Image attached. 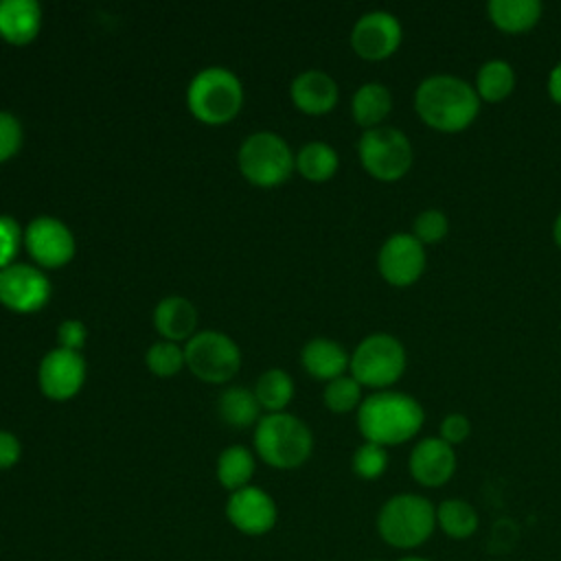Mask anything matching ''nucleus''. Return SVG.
Wrapping results in <instances>:
<instances>
[{
    "label": "nucleus",
    "instance_id": "obj_14",
    "mask_svg": "<svg viewBox=\"0 0 561 561\" xmlns=\"http://www.w3.org/2000/svg\"><path fill=\"white\" fill-rule=\"evenodd\" d=\"M401 37V24L392 13L370 11L355 22L351 31V46L362 59L381 61L399 48Z\"/></svg>",
    "mask_w": 561,
    "mask_h": 561
},
{
    "label": "nucleus",
    "instance_id": "obj_18",
    "mask_svg": "<svg viewBox=\"0 0 561 561\" xmlns=\"http://www.w3.org/2000/svg\"><path fill=\"white\" fill-rule=\"evenodd\" d=\"M42 28V9L35 0L0 2V37L13 46L31 44Z\"/></svg>",
    "mask_w": 561,
    "mask_h": 561
},
{
    "label": "nucleus",
    "instance_id": "obj_30",
    "mask_svg": "<svg viewBox=\"0 0 561 561\" xmlns=\"http://www.w3.org/2000/svg\"><path fill=\"white\" fill-rule=\"evenodd\" d=\"M147 368L158 377H173L182 370L184 362V348H180L175 342H156L147 348L145 355Z\"/></svg>",
    "mask_w": 561,
    "mask_h": 561
},
{
    "label": "nucleus",
    "instance_id": "obj_8",
    "mask_svg": "<svg viewBox=\"0 0 561 561\" xmlns=\"http://www.w3.org/2000/svg\"><path fill=\"white\" fill-rule=\"evenodd\" d=\"M186 368L206 383L230 381L241 366V351L232 337L221 331H199L184 346Z\"/></svg>",
    "mask_w": 561,
    "mask_h": 561
},
{
    "label": "nucleus",
    "instance_id": "obj_31",
    "mask_svg": "<svg viewBox=\"0 0 561 561\" xmlns=\"http://www.w3.org/2000/svg\"><path fill=\"white\" fill-rule=\"evenodd\" d=\"M388 467V454L386 447L377 443H364L353 454V471L364 480L379 478Z\"/></svg>",
    "mask_w": 561,
    "mask_h": 561
},
{
    "label": "nucleus",
    "instance_id": "obj_34",
    "mask_svg": "<svg viewBox=\"0 0 561 561\" xmlns=\"http://www.w3.org/2000/svg\"><path fill=\"white\" fill-rule=\"evenodd\" d=\"M22 138L24 131L20 121L13 114L0 110V164L11 160L20 151Z\"/></svg>",
    "mask_w": 561,
    "mask_h": 561
},
{
    "label": "nucleus",
    "instance_id": "obj_5",
    "mask_svg": "<svg viewBox=\"0 0 561 561\" xmlns=\"http://www.w3.org/2000/svg\"><path fill=\"white\" fill-rule=\"evenodd\" d=\"M436 526V508L430 500L401 493L390 497L379 515H377V530L381 539L394 548H414L423 543Z\"/></svg>",
    "mask_w": 561,
    "mask_h": 561
},
{
    "label": "nucleus",
    "instance_id": "obj_39",
    "mask_svg": "<svg viewBox=\"0 0 561 561\" xmlns=\"http://www.w3.org/2000/svg\"><path fill=\"white\" fill-rule=\"evenodd\" d=\"M552 237H554L557 245L561 248V213H559V215H557V219H554V226H552Z\"/></svg>",
    "mask_w": 561,
    "mask_h": 561
},
{
    "label": "nucleus",
    "instance_id": "obj_24",
    "mask_svg": "<svg viewBox=\"0 0 561 561\" xmlns=\"http://www.w3.org/2000/svg\"><path fill=\"white\" fill-rule=\"evenodd\" d=\"M254 476V456L243 445L226 447L217 458V480L224 489L239 491L250 484Z\"/></svg>",
    "mask_w": 561,
    "mask_h": 561
},
{
    "label": "nucleus",
    "instance_id": "obj_41",
    "mask_svg": "<svg viewBox=\"0 0 561 561\" xmlns=\"http://www.w3.org/2000/svg\"><path fill=\"white\" fill-rule=\"evenodd\" d=\"M370 561H377V559H370Z\"/></svg>",
    "mask_w": 561,
    "mask_h": 561
},
{
    "label": "nucleus",
    "instance_id": "obj_13",
    "mask_svg": "<svg viewBox=\"0 0 561 561\" xmlns=\"http://www.w3.org/2000/svg\"><path fill=\"white\" fill-rule=\"evenodd\" d=\"M85 381V359L81 353L53 348L46 353L37 368V383L44 397L53 401H68L72 399Z\"/></svg>",
    "mask_w": 561,
    "mask_h": 561
},
{
    "label": "nucleus",
    "instance_id": "obj_2",
    "mask_svg": "<svg viewBox=\"0 0 561 561\" xmlns=\"http://www.w3.org/2000/svg\"><path fill=\"white\" fill-rule=\"evenodd\" d=\"M425 412L421 403L394 390H377L357 408V427L368 443L381 447L410 440L423 425Z\"/></svg>",
    "mask_w": 561,
    "mask_h": 561
},
{
    "label": "nucleus",
    "instance_id": "obj_11",
    "mask_svg": "<svg viewBox=\"0 0 561 561\" xmlns=\"http://www.w3.org/2000/svg\"><path fill=\"white\" fill-rule=\"evenodd\" d=\"M24 245L37 267L44 270L64 267L77 250L70 228L55 217H35L24 230Z\"/></svg>",
    "mask_w": 561,
    "mask_h": 561
},
{
    "label": "nucleus",
    "instance_id": "obj_16",
    "mask_svg": "<svg viewBox=\"0 0 561 561\" xmlns=\"http://www.w3.org/2000/svg\"><path fill=\"white\" fill-rule=\"evenodd\" d=\"M456 471V454L443 438L430 436L414 445L410 454V473L423 486H440Z\"/></svg>",
    "mask_w": 561,
    "mask_h": 561
},
{
    "label": "nucleus",
    "instance_id": "obj_40",
    "mask_svg": "<svg viewBox=\"0 0 561 561\" xmlns=\"http://www.w3.org/2000/svg\"><path fill=\"white\" fill-rule=\"evenodd\" d=\"M399 561H427V559H421V557H405V559H399Z\"/></svg>",
    "mask_w": 561,
    "mask_h": 561
},
{
    "label": "nucleus",
    "instance_id": "obj_17",
    "mask_svg": "<svg viewBox=\"0 0 561 561\" xmlns=\"http://www.w3.org/2000/svg\"><path fill=\"white\" fill-rule=\"evenodd\" d=\"M289 94L300 112L320 116L335 107L337 83L322 70H305L291 81Z\"/></svg>",
    "mask_w": 561,
    "mask_h": 561
},
{
    "label": "nucleus",
    "instance_id": "obj_32",
    "mask_svg": "<svg viewBox=\"0 0 561 561\" xmlns=\"http://www.w3.org/2000/svg\"><path fill=\"white\" fill-rule=\"evenodd\" d=\"M449 230L447 217L445 213L436 210V208H427L421 215H416L414 226H412V234L425 245V243H436L440 241Z\"/></svg>",
    "mask_w": 561,
    "mask_h": 561
},
{
    "label": "nucleus",
    "instance_id": "obj_20",
    "mask_svg": "<svg viewBox=\"0 0 561 561\" xmlns=\"http://www.w3.org/2000/svg\"><path fill=\"white\" fill-rule=\"evenodd\" d=\"M300 362L311 377L331 381L344 375V370L351 364V357L337 342L327 337H313L302 346Z\"/></svg>",
    "mask_w": 561,
    "mask_h": 561
},
{
    "label": "nucleus",
    "instance_id": "obj_35",
    "mask_svg": "<svg viewBox=\"0 0 561 561\" xmlns=\"http://www.w3.org/2000/svg\"><path fill=\"white\" fill-rule=\"evenodd\" d=\"M85 337H88L85 324L79 322V320H64L57 327V344H59V348L79 353L83 348V344H85Z\"/></svg>",
    "mask_w": 561,
    "mask_h": 561
},
{
    "label": "nucleus",
    "instance_id": "obj_36",
    "mask_svg": "<svg viewBox=\"0 0 561 561\" xmlns=\"http://www.w3.org/2000/svg\"><path fill=\"white\" fill-rule=\"evenodd\" d=\"M471 432V425H469V419L465 414H458V412H451L443 419L440 423V438L445 443H449L451 447L454 445H460Z\"/></svg>",
    "mask_w": 561,
    "mask_h": 561
},
{
    "label": "nucleus",
    "instance_id": "obj_23",
    "mask_svg": "<svg viewBox=\"0 0 561 561\" xmlns=\"http://www.w3.org/2000/svg\"><path fill=\"white\" fill-rule=\"evenodd\" d=\"M259 410L261 405L254 390L243 386H230L217 399V412L230 427H250L259 423Z\"/></svg>",
    "mask_w": 561,
    "mask_h": 561
},
{
    "label": "nucleus",
    "instance_id": "obj_3",
    "mask_svg": "<svg viewBox=\"0 0 561 561\" xmlns=\"http://www.w3.org/2000/svg\"><path fill=\"white\" fill-rule=\"evenodd\" d=\"M254 449L259 458L274 469H296L309 460L313 436L294 414H265L254 430Z\"/></svg>",
    "mask_w": 561,
    "mask_h": 561
},
{
    "label": "nucleus",
    "instance_id": "obj_7",
    "mask_svg": "<svg viewBox=\"0 0 561 561\" xmlns=\"http://www.w3.org/2000/svg\"><path fill=\"white\" fill-rule=\"evenodd\" d=\"M348 368L359 386L386 390L405 370V348L390 333H373L357 344Z\"/></svg>",
    "mask_w": 561,
    "mask_h": 561
},
{
    "label": "nucleus",
    "instance_id": "obj_10",
    "mask_svg": "<svg viewBox=\"0 0 561 561\" xmlns=\"http://www.w3.org/2000/svg\"><path fill=\"white\" fill-rule=\"evenodd\" d=\"M50 280L42 267L13 263L0 270V302L15 313H35L50 300Z\"/></svg>",
    "mask_w": 561,
    "mask_h": 561
},
{
    "label": "nucleus",
    "instance_id": "obj_25",
    "mask_svg": "<svg viewBox=\"0 0 561 561\" xmlns=\"http://www.w3.org/2000/svg\"><path fill=\"white\" fill-rule=\"evenodd\" d=\"M337 164H340V160H337L335 149L320 140L307 142L296 156V169L309 182L331 180L337 171Z\"/></svg>",
    "mask_w": 561,
    "mask_h": 561
},
{
    "label": "nucleus",
    "instance_id": "obj_1",
    "mask_svg": "<svg viewBox=\"0 0 561 561\" xmlns=\"http://www.w3.org/2000/svg\"><path fill=\"white\" fill-rule=\"evenodd\" d=\"M414 110L432 129L454 134L467 129L478 112L480 96L473 85L460 77L432 75L414 92Z\"/></svg>",
    "mask_w": 561,
    "mask_h": 561
},
{
    "label": "nucleus",
    "instance_id": "obj_12",
    "mask_svg": "<svg viewBox=\"0 0 561 561\" xmlns=\"http://www.w3.org/2000/svg\"><path fill=\"white\" fill-rule=\"evenodd\" d=\"M379 274L394 287H408L416 283L425 270V245L408 232L388 237L377 256Z\"/></svg>",
    "mask_w": 561,
    "mask_h": 561
},
{
    "label": "nucleus",
    "instance_id": "obj_38",
    "mask_svg": "<svg viewBox=\"0 0 561 561\" xmlns=\"http://www.w3.org/2000/svg\"><path fill=\"white\" fill-rule=\"evenodd\" d=\"M548 94L554 103H561V61L550 70L548 77Z\"/></svg>",
    "mask_w": 561,
    "mask_h": 561
},
{
    "label": "nucleus",
    "instance_id": "obj_29",
    "mask_svg": "<svg viewBox=\"0 0 561 561\" xmlns=\"http://www.w3.org/2000/svg\"><path fill=\"white\" fill-rule=\"evenodd\" d=\"M322 399H324V405L331 412L344 414V412H351V410L359 408V403H362V386H359L357 379L342 375L337 379H331L324 386Z\"/></svg>",
    "mask_w": 561,
    "mask_h": 561
},
{
    "label": "nucleus",
    "instance_id": "obj_6",
    "mask_svg": "<svg viewBox=\"0 0 561 561\" xmlns=\"http://www.w3.org/2000/svg\"><path fill=\"white\" fill-rule=\"evenodd\" d=\"M237 164L250 184L270 188L283 184L291 175L296 158L278 134L256 131L241 142Z\"/></svg>",
    "mask_w": 561,
    "mask_h": 561
},
{
    "label": "nucleus",
    "instance_id": "obj_37",
    "mask_svg": "<svg viewBox=\"0 0 561 561\" xmlns=\"http://www.w3.org/2000/svg\"><path fill=\"white\" fill-rule=\"evenodd\" d=\"M20 456H22V445H20L18 436L0 430V471L15 467Z\"/></svg>",
    "mask_w": 561,
    "mask_h": 561
},
{
    "label": "nucleus",
    "instance_id": "obj_15",
    "mask_svg": "<svg viewBox=\"0 0 561 561\" xmlns=\"http://www.w3.org/2000/svg\"><path fill=\"white\" fill-rule=\"evenodd\" d=\"M226 517L239 533L259 537L274 528L278 511L270 493H265L261 486L248 484L230 493L226 502Z\"/></svg>",
    "mask_w": 561,
    "mask_h": 561
},
{
    "label": "nucleus",
    "instance_id": "obj_22",
    "mask_svg": "<svg viewBox=\"0 0 561 561\" xmlns=\"http://www.w3.org/2000/svg\"><path fill=\"white\" fill-rule=\"evenodd\" d=\"M390 107H392V96H390L388 88L377 81L359 85L357 92L353 94V103H351L353 118L364 129L379 127V123L390 114Z\"/></svg>",
    "mask_w": 561,
    "mask_h": 561
},
{
    "label": "nucleus",
    "instance_id": "obj_27",
    "mask_svg": "<svg viewBox=\"0 0 561 561\" xmlns=\"http://www.w3.org/2000/svg\"><path fill=\"white\" fill-rule=\"evenodd\" d=\"M515 88V72L511 64L502 59H491L480 66L476 77V92L482 101L497 103L506 99Z\"/></svg>",
    "mask_w": 561,
    "mask_h": 561
},
{
    "label": "nucleus",
    "instance_id": "obj_33",
    "mask_svg": "<svg viewBox=\"0 0 561 561\" xmlns=\"http://www.w3.org/2000/svg\"><path fill=\"white\" fill-rule=\"evenodd\" d=\"M22 243H24V232L20 224L9 215H0V270L13 265V259Z\"/></svg>",
    "mask_w": 561,
    "mask_h": 561
},
{
    "label": "nucleus",
    "instance_id": "obj_21",
    "mask_svg": "<svg viewBox=\"0 0 561 561\" xmlns=\"http://www.w3.org/2000/svg\"><path fill=\"white\" fill-rule=\"evenodd\" d=\"M489 20L504 33H524L541 18L537 0H491L486 4Z\"/></svg>",
    "mask_w": 561,
    "mask_h": 561
},
{
    "label": "nucleus",
    "instance_id": "obj_4",
    "mask_svg": "<svg viewBox=\"0 0 561 561\" xmlns=\"http://www.w3.org/2000/svg\"><path fill=\"white\" fill-rule=\"evenodd\" d=\"M186 105L199 123L226 125L243 105V85L228 68L208 66L191 79Z\"/></svg>",
    "mask_w": 561,
    "mask_h": 561
},
{
    "label": "nucleus",
    "instance_id": "obj_28",
    "mask_svg": "<svg viewBox=\"0 0 561 561\" xmlns=\"http://www.w3.org/2000/svg\"><path fill=\"white\" fill-rule=\"evenodd\" d=\"M436 522L451 539H467L478 528V513L465 500H445L436 508Z\"/></svg>",
    "mask_w": 561,
    "mask_h": 561
},
{
    "label": "nucleus",
    "instance_id": "obj_9",
    "mask_svg": "<svg viewBox=\"0 0 561 561\" xmlns=\"http://www.w3.org/2000/svg\"><path fill=\"white\" fill-rule=\"evenodd\" d=\"M362 167L381 182L401 180L412 167V145L408 136L394 127L366 129L357 145Z\"/></svg>",
    "mask_w": 561,
    "mask_h": 561
},
{
    "label": "nucleus",
    "instance_id": "obj_26",
    "mask_svg": "<svg viewBox=\"0 0 561 561\" xmlns=\"http://www.w3.org/2000/svg\"><path fill=\"white\" fill-rule=\"evenodd\" d=\"M254 397L259 405L270 414L285 412V408L294 399V381L283 368H270L259 377L254 386Z\"/></svg>",
    "mask_w": 561,
    "mask_h": 561
},
{
    "label": "nucleus",
    "instance_id": "obj_19",
    "mask_svg": "<svg viewBox=\"0 0 561 561\" xmlns=\"http://www.w3.org/2000/svg\"><path fill=\"white\" fill-rule=\"evenodd\" d=\"M153 324L167 342H188L195 335L197 309L184 296H167L153 309Z\"/></svg>",
    "mask_w": 561,
    "mask_h": 561
}]
</instances>
